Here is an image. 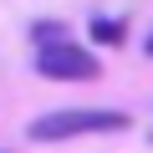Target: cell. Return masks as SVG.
<instances>
[{
  "label": "cell",
  "mask_w": 153,
  "mask_h": 153,
  "mask_svg": "<svg viewBox=\"0 0 153 153\" xmlns=\"http://www.w3.org/2000/svg\"><path fill=\"white\" fill-rule=\"evenodd\" d=\"M143 51H148V56H153V36H148V41H143Z\"/></svg>",
  "instance_id": "obj_5"
},
{
  "label": "cell",
  "mask_w": 153,
  "mask_h": 153,
  "mask_svg": "<svg viewBox=\"0 0 153 153\" xmlns=\"http://www.w3.org/2000/svg\"><path fill=\"white\" fill-rule=\"evenodd\" d=\"M87 31H92V41H102V46H123V41H128V26H123V21H112V16L87 21Z\"/></svg>",
  "instance_id": "obj_3"
},
{
  "label": "cell",
  "mask_w": 153,
  "mask_h": 153,
  "mask_svg": "<svg viewBox=\"0 0 153 153\" xmlns=\"http://www.w3.org/2000/svg\"><path fill=\"white\" fill-rule=\"evenodd\" d=\"M31 41H36V51H41V46L71 41V31H66V21H36V26H31Z\"/></svg>",
  "instance_id": "obj_4"
},
{
  "label": "cell",
  "mask_w": 153,
  "mask_h": 153,
  "mask_svg": "<svg viewBox=\"0 0 153 153\" xmlns=\"http://www.w3.org/2000/svg\"><path fill=\"white\" fill-rule=\"evenodd\" d=\"M36 71L46 82H97L102 76V61L76 46V41H56V46H41L36 51Z\"/></svg>",
  "instance_id": "obj_2"
},
{
  "label": "cell",
  "mask_w": 153,
  "mask_h": 153,
  "mask_svg": "<svg viewBox=\"0 0 153 153\" xmlns=\"http://www.w3.org/2000/svg\"><path fill=\"white\" fill-rule=\"evenodd\" d=\"M133 117L117 107H61V112H41L26 123L31 143H61V138H82V133H128Z\"/></svg>",
  "instance_id": "obj_1"
}]
</instances>
